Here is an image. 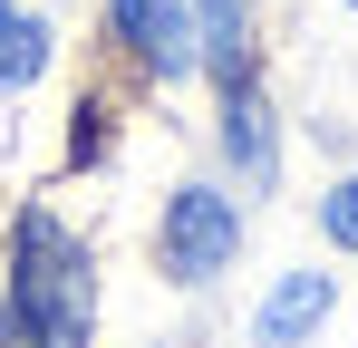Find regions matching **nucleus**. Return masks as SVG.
<instances>
[{"label":"nucleus","instance_id":"1","mask_svg":"<svg viewBox=\"0 0 358 348\" xmlns=\"http://www.w3.org/2000/svg\"><path fill=\"white\" fill-rule=\"evenodd\" d=\"M87 310H97L87 252L49 213H29L20 223V271H10V348H87Z\"/></svg>","mask_w":358,"mask_h":348},{"label":"nucleus","instance_id":"2","mask_svg":"<svg viewBox=\"0 0 358 348\" xmlns=\"http://www.w3.org/2000/svg\"><path fill=\"white\" fill-rule=\"evenodd\" d=\"M233 242H242L233 194L184 184V194H175V213H165V271H175V281H213V271L233 261Z\"/></svg>","mask_w":358,"mask_h":348},{"label":"nucleus","instance_id":"3","mask_svg":"<svg viewBox=\"0 0 358 348\" xmlns=\"http://www.w3.org/2000/svg\"><path fill=\"white\" fill-rule=\"evenodd\" d=\"M117 39H136V58L155 78H184L194 68V20L184 0H117Z\"/></svg>","mask_w":358,"mask_h":348},{"label":"nucleus","instance_id":"4","mask_svg":"<svg viewBox=\"0 0 358 348\" xmlns=\"http://www.w3.org/2000/svg\"><path fill=\"white\" fill-rule=\"evenodd\" d=\"M320 319H329V271H291V281L262 300V319H252V329H262V348H300Z\"/></svg>","mask_w":358,"mask_h":348},{"label":"nucleus","instance_id":"5","mask_svg":"<svg viewBox=\"0 0 358 348\" xmlns=\"http://www.w3.org/2000/svg\"><path fill=\"white\" fill-rule=\"evenodd\" d=\"M39 68H49V29L29 10H0V87H29Z\"/></svg>","mask_w":358,"mask_h":348},{"label":"nucleus","instance_id":"6","mask_svg":"<svg viewBox=\"0 0 358 348\" xmlns=\"http://www.w3.org/2000/svg\"><path fill=\"white\" fill-rule=\"evenodd\" d=\"M194 39L213 49V68H242V0H203V29Z\"/></svg>","mask_w":358,"mask_h":348},{"label":"nucleus","instance_id":"7","mask_svg":"<svg viewBox=\"0 0 358 348\" xmlns=\"http://www.w3.org/2000/svg\"><path fill=\"white\" fill-rule=\"evenodd\" d=\"M223 136H233V155L252 174H271V126H262V107H252V97H233V116H223Z\"/></svg>","mask_w":358,"mask_h":348},{"label":"nucleus","instance_id":"8","mask_svg":"<svg viewBox=\"0 0 358 348\" xmlns=\"http://www.w3.org/2000/svg\"><path fill=\"white\" fill-rule=\"evenodd\" d=\"M320 223H329V242H358V174L329 194V203H320Z\"/></svg>","mask_w":358,"mask_h":348}]
</instances>
